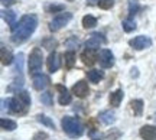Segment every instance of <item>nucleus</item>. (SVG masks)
<instances>
[{
    "mask_svg": "<svg viewBox=\"0 0 156 140\" xmlns=\"http://www.w3.org/2000/svg\"><path fill=\"white\" fill-rule=\"evenodd\" d=\"M38 26V17L36 15H25L22 16V19L19 20V23L16 25V28L12 30L10 39L13 44H23L32 36Z\"/></svg>",
    "mask_w": 156,
    "mask_h": 140,
    "instance_id": "nucleus-1",
    "label": "nucleus"
},
{
    "mask_svg": "<svg viewBox=\"0 0 156 140\" xmlns=\"http://www.w3.org/2000/svg\"><path fill=\"white\" fill-rule=\"evenodd\" d=\"M29 106H30V95L28 94V91H20L9 100V110L17 116L25 114L28 111Z\"/></svg>",
    "mask_w": 156,
    "mask_h": 140,
    "instance_id": "nucleus-2",
    "label": "nucleus"
},
{
    "mask_svg": "<svg viewBox=\"0 0 156 140\" xmlns=\"http://www.w3.org/2000/svg\"><path fill=\"white\" fill-rule=\"evenodd\" d=\"M61 126H62V130H64L69 137H73V139H78V137H81V136L84 135L83 124L74 117H69V116L62 117Z\"/></svg>",
    "mask_w": 156,
    "mask_h": 140,
    "instance_id": "nucleus-3",
    "label": "nucleus"
},
{
    "mask_svg": "<svg viewBox=\"0 0 156 140\" xmlns=\"http://www.w3.org/2000/svg\"><path fill=\"white\" fill-rule=\"evenodd\" d=\"M44 65V54L39 48H34V51L30 52L29 55V61H28V67H29V72L30 74H39V71L42 69Z\"/></svg>",
    "mask_w": 156,
    "mask_h": 140,
    "instance_id": "nucleus-4",
    "label": "nucleus"
},
{
    "mask_svg": "<svg viewBox=\"0 0 156 140\" xmlns=\"http://www.w3.org/2000/svg\"><path fill=\"white\" fill-rule=\"evenodd\" d=\"M71 19H73V13H69V12H64V13L56 15V16L49 22V30L51 32L59 30V29L64 28L65 25H68V22H69Z\"/></svg>",
    "mask_w": 156,
    "mask_h": 140,
    "instance_id": "nucleus-5",
    "label": "nucleus"
},
{
    "mask_svg": "<svg viewBox=\"0 0 156 140\" xmlns=\"http://www.w3.org/2000/svg\"><path fill=\"white\" fill-rule=\"evenodd\" d=\"M129 45L136 51H143V49H146V48L152 46V39L149 38V36L139 35V36H136V38L129 40Z\"/></svg>",
    "mask_w": 156,
    "mask_h": 140,
    "instance_id": "nucleus-6",
    "label": "nucleus"
},
{
    "mask_svg": "<svg viewBox=\"0 0 156 140\" xmlns=\"http://www.w3.org/2000/svg\"><path fill=\"white\" fill-rule=\"evenodd\" d=\"M98 62H100L101 68H112L114 65V55L110 49H101L100 55H98Z\"/></svg>",
    "mask_w": 156,
    "mask_h": 140,
    "instance_id": "nucleus-7",
    "label": "nucleus"
},
{
    "mask_svg": "<svg viewBox=\"0 0 156 140\" xmlns=\"http://www.w3.org/2000/svg\"><path fill=\"white\" fill-rule=\"evenodd\" d=\"M32 81H34V88L38 91H42L44 88H46L51 84L49 77L45 75V74H35Z\"/></svg>",
    "mask_w": 156,
    "mask_h": 140,
    "instance_id": "nucleus-8",
    "label": "nucleus"
},
{
    "mask_svg": "<svg viewBox=\"0 0 156 140\" xmlns=\"http://www.w3.org/2000/svg\"><path fill=\"white\" fill-rule=\"evenodd\" d=\"M106 42V39H104V36L100 33H94V35H91L88 38V40L85 42V48L90 51H95V49H98L100 48L101 44H104Z\"/></svg>",
    "mask_w": 156,
    "mask_h": 140,
    "instance_id": "nucleus-9",
    "label": "nucleus"
},
{
    "mask_svg": "<svg viewBox=\"0 0 156 140\" xmlns=\"http://www.w3.org/2000/svg\"><path fill=\"white\" fill-rule=\"evenodd\" d=\"M73 93H74V95H77L78 98H85V97L88 95V93H90L88 84H87L84 79L78 81V82H75V84H74Z\"/></svg>",
    "mask_w": 156,
    "mask_h": 140,
    "instance_id": "nucleus-10",
    "label": "nucleus"
},
{
    "mask_svg": "<svg viewBox=\"0 0 156 140\" xmlns=\"http://www.w3.org/2000/svg\"><path fill=\"white\" fill-rule=\"evenodd\" d=\"M46 67H48V71L49 72H56L59 67H61V61H59V55L58 52H51L49 56H48V61H46Z\"/></svg>",
    "mask_w": 156,
    "mask_h": 140,
    "instance_id": "nucleus-11",
    "label": "nucleus"
},
{
    "mask_svg": "<svg viewBox=\"0 0 156 140\" xmlns=\"http://www.w3.org/2000/svg\"><path fill=\"white\" fill-rule=\"evenodd\" d=\"M56 90L59 93V97H58V103L61 104V106H68L71 101H73V97L69 94V91L64 87V85H56Z\"/></svg>",
    "mask_w": 156,
    "mask_h": 140,
    "instance_id": "nucleus-12",
    "label": "nucleus"
},
{
    "mask_svg": "<svg viewBox=\"0 0 156 140\" xmlns=\"http://www.w3.org/2000/svg\"><path fill=\"white\" fill-rule=\"evenodd\" d=\"M139 135L143 140H156V127L151 126V124H146L140 129Z\"/></svg>",
    "mask_w": 156,
    "mask_h": 140,
    "instance_id": "nucleus-13",
    "label": "nucleus"
},
{
    "mask_svg": "<svg viewBox=\"0 0 156 140\" xmlns=\"http://www.w3.org/2000/svg\"><path fill=\"white\" fill-rule=\"evenodd\" d=\"M98 118L101 120V123H104L106 126H110L116 121V114L112 111V110H106V111H101Z\"/></svg>",
    "mask_w": 156,
    "mask_h": 140,
    "instance_id": "nucleus-14",
    "label": "nucleus"
},
{
    "mask_svg": "<svg viewBox=\"0 0 156 140\" xmlns=\"http://www.w3.org/2000/svg\"><path fill=\"white\" fill-rule=\"evenodd\" d=\"M2 15H3V19L6 20V23L12 28V30L16 28L17 23H16V13H15V12L13 10H3Z\"/></svg>",
    "mask_w": 156,
    "mask_h": 140,
    "instance_id": "nucleus-15",
    "label": "nucleus"
},
{
    "mask_svg": "<svg viewBox=\"0 0 156 140\" xmlns=\"http://www.w3.org/2000/svg\"><path fill=\"white\" fill-rule=\"evenodd\" d=\"M123 95H124V93H123V90H120V88L116 91H113L112 94H110V106L112 107L120 106L123 101Z\"/></svg>",
    "mask_w": 156,
    "mask_h": 140,
    "instance_id": "nucleus-16",
    "label": "nucleus"
},
{
    "mask_svg": "<svg viewBox=\"0 0 156 140\" xmlns=\"http://www.w3.org/2000/svg\"><path fill=\"white\" fill-rule=\"evenodd\" d=\"M95 54H94V51H90V49H85L81 54V61L85 64V65H88V67H91V65H94V62H95Z\"/></svg>",
    "mask_w": 156,
    "mask_h": 140,
    "instance_id": "nucleus-17",
    "label": "nucleus"
},
{
    "mask_svg": "<svg viewBox=\"0 0 156 140\" xmlns=\"http://www.w3.org/2000/svg\"><path fill=\"white\" fill-rule=\"evenodd\" d=\"M0 56H2V64L3 65H10L12 62L15 61L12 52L9 49H6L5 46H2V49H0Z\"/></svg>",
    "mask_w": 156,
    "mask_h": 140,
    "instance_id": "nucleus-18",
    "label": "nucleus"
},
{
    "mask_svg": "<svg viewBox=\"0 0 156 140\" xmlns=\"http://www.w3.org/2000/svg\"><path fill=\"white\" fill-rule=\"evenodd\" d=\"M130 108L134 116H142L143 114V101L142 100H132L130 101Z\"/></svg>",
    "mask_w": 156,
    "mask_h": 140,
    "instance_id": "nucleus-19",
    "label": "nucleus"
},
{
    "mask_svg": "<svg viewBox=\"0 0 156 140\" xmlns=\"http://www.w3.org/2000/svg\"><path fill=\"white\" fill-rule=\"evenodd\" d=\"M0 126H2V129L6 130V131H13V130H16L17 123L13 121V120H10V118H0Z\"/></svg>",
    "mask_w": 156,
    "mask_h": 140,
    "instance_id": "nucleus-20",
    "label": "nucleus"
},
{
    "mask_svg": "<svg viewBox=\"0 0 156 140\" xmlns=\"http://www.w3.org/2000/svg\"><path fill=\"white\" fill-rule=\"evenodd\" d=\"M87 75H88L90 81H91V82H94V84L100 82L101 79H103V77H104V74L101 72L100 69H90L88 72H87Z\"/></svg>",
    "mask_w": 156,
    "mask_h": 140,
    "instance_id": "nucleus-21",
    "label": "nucleus"
},
{
    "mask_svg": "<svg viewBox=\"0 0 156 140\" xmlns=\"http://www.w3.org/2000/svg\"><path fill=\"white\" fill-rule=\"evenodd\" d=\"M83 26L85 29H93L97 26V19L94 16H91V15H85L83 17Z\"/></svg>",
    "mask_w": 156,
    "mask_h": 140,
    "instance_id": "nucleus-22",
    "label": "nucleus"
},
{
    "mask_svg": "<svg viewBox=\"0 0 156 140\" xmlns=\"http://www.w3.org/2000/svg\"><path fill=\"white\" fill-rule=\"evenodd\" d=\"M64 59H65V67L73 68L74 64H75V52L74 51H67L64 54Z\"/></svg>",
    "mask_w": 156,
    "mask_h": 140,
    "instance_id": "nucleus-23",
    "label": "nucleus"
},
{
    "mask_svg": "<svg viewBox=\"0 0 156 140\" xmlns=\"http://www.w3.org/2000/svg\"><path fill=\"white\" fill-rule=\"evenodd\" d=\"M122 26H123V30L124 32H133L134 29H136V22H134L132 17H129V19H124L122 22Z\"/></svg>",
    "mask_w": 156,
    "mask_h": 140,
    "instance_id": "nucleus-24",
    "label": "nucleus"
},
{
    "mask_svg": "<svg viewBox=\"0 0 156 140\" xmlns=\"http://www.w3.org/2000/svg\"><path fill=\"white\" fill-rule=\"evenodd\" d=\"M38 121H39V123H42L44 126H46V127H49V129H54V130H55V124H54V121H52V120H51L48 116L39 114V116H38Z\"/></svg>",
    "mask_w": 156,
    "mask_h": 140,
    "instance_id": "nucleus-25",
    "label": "nucleus"
},
{
    "mask_svg": "<svg viewBox=\"0 0 156 140\" xmlns=\"http://www.w3.org/2000/svg\"><path fill=\"white\" fill-rule=\"evenodd\" d=\"M140 6H139V2L137 0H129V15L130 16H133L136 15L137 12H139Z\"/></svg>",
    "mask_w": 156,
    "mask_h": 140,
    "instance_id": "nucleus-26",
    "label": "nucleus"
},
{
    "mask_svg": "<svg viewBox=\"0 0 156 140\" xmlns=\"http://www.w3.org/2000/svg\"><path fill=\"white\" fill-rule=\"evenodd\" d=\"M113 5H114V0H100V2H98V7L103 9V10L112 9Z\"/></svg>",
    "mask_w": 156,
    "mask_h": 140,
    "instance_id": "nucleus-27",
    "label": "nucleus"
},
{
    "mask_svg": "<svg viewBox=\"0 0 156 140\" xmlns=\"http://www.w3.org/2000/svg\"><path fill=\"white\" fill-rule=\"evenodd\" d=\"M46 10L51 12V13L62 12V10H64V5H49V6H46Z\"/></svg>",
    "mask_w": 156,
    "mask_h": 140,
    "instance_id": "nucleus-28",
    "label": "nucleus"
},
{
    "mask_svg": "<svg viewBox=\"0 0 156 140\" xmlns=\"http://www.w3.org/2000/svg\"><path fill=\"white\" fill-rule=\"evenodd\" d=\"M41 101L44 104H46V106H51L52 104V95H51V93H44L41 95Z\"/></svg>",
    "mask_w": 156,
    "mask_h": 140,
    "instance_id": "nucleus-29",
    "label": "nucleus"
},
{
    "mask_svg": "<svg viewBox=\"0 0 156 140\" xmlns=\"http://www.w3.org/2000/svg\"><path fill=\"white\" fill-rule=\"evenodd\" d=\"M15 64H16V71L19 69V72H22V65H23V54H19V55L15 58Z\"/></svg>",
    "mask_w": 156,
    "mask_h": 140,
    "instance_id": "nucleus-30",
    "label": "nucleus"
},
{
    "mask_svg": "<svg viewBox=\"0 0 156 140\" xmlns=\"http://www.w3.org/2000/svg\"><path fill=\"white\" fill-rule=\"evenodd\" d=\"M45 139H48V135H46L45 131H38V133L32 137V140H45Z\"/></svg>",
    "mask_w": 156,
    "mask_h": 140,
    "instance_id": "nucleus-31",
    "label": "nucleus"
},
{
    "mask_svg": "<svg viewBox=\"0 0 156 140\" xmlns=\"http://www.w3.org/2000/svg\"><path fill=\"white\" fill-rule=\"evenodd\" d=\"M87 2H88V5H95V3L98 5V2H100V0H87Z\"/></svg>",
    "mask_w": 156,
    "mask_h": 140,
    "instance_id": "nucleus-32",
    "label": "nucleus"
},
{
    "mask_svg": "<svg viewBox=\"0 0 156 140\" xmlns=\"http://www.w3.org/2000/svg\"><path fill=\"white\" fill-rule=\"evenodd\" d=\"M10 2H13V0H2L3 5H7V3H10Z\"/></svg>",
    "mask_w": 156,
    "mask_h": 140,
    "instance_id": "nucleus-33",
    "label": "nucleus"
},
{
    "mask_svg": "<svg viewBox=\"0 0 156 140\" xmlns=\"http://www.w3.org/2000/svg\"><path fill=\"white\" fill-rule=\"evenodd\" d=\"M68 2H73V0H68Z\"/></svg>",
    "mask_w": 156,
    "mask_h": 140,
    "instance_id": "nucleus-34",
    "label": "nucleus"
},
{
    "mask_svg": "<svg viewBox=\"0 0 156 140\" xmlns=\"http://www.w3.org/2000/svg\"><path fill=\"white\" fill-rule=\"evenodd\" d=\"M94 140H98V139H94Z\"/></svg>",
    "mask_w": 156,
    "mask_h": 140,
    "instance_id": "nucleus-35",
    "label": "nucleus"
},
{
    "mask_svg": "<svg viewBox=\"0 0 156 140\" xmlns=\"http://www.w3.org/2000/svg\"><path fill=\"white\" fill-rule=\"evenodd\" d=\"M155 120H156V118H155Z\"/></svg>",
    "mask_w": 156,
    "mask_h": 140,
    "instance_id": "nucleus-36",
    "label": "nucleus"
}]
</instances>
